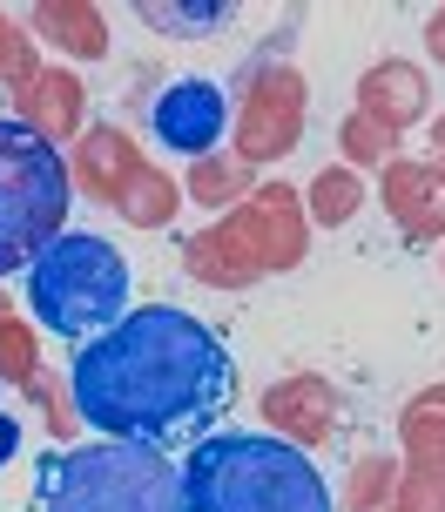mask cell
Segmentation results:
<instances>
[{"label":"cell","instance_id":"cell-6","mask_svg":"<svg viewBox=\"0 0 445 512\" xmlns=\"http://www.w3.org/2000/svg\"><path fill=\"white\" fill-rule=\"evenodd\" d=\"M230 128V95L203 75L169 81L156 102H149V142L169 155H210Z\"/></svg>","mask_w":445,"mask_h":512},{"label":"cell","instance_id":"cell-7","mask_svg":"<svg viewBox=\"0 0 445 512\" xmlns=\"http://www.w3.org/2000/svg\"><path fill=\"white\" fill-rule=\"evenodd\" d=\"M135 14L156 27V34H169V41H203V34L236 21L230 0H142Z\"/></svg>","mask_w":445,"mask_h":512},{"label":"cell","instance_id":"cell-1","mask_svg":"<svg viewBox=\"0 0 445 512\" xmlns=\"http://www.w3.org/2000/svg\"><path fill=\"white\" fill-rule=\"evenodd\" d=\"M68 398L95 438L169 452L189 438H210V425L236 398V364L203 317L176 304H142L75 351Z\"/></svg>","mask_w":445,"mask_h":512},{"label":"cell","instance_id":"cell-3","mask_svg":"<svg viewBox=\"0 0 445 512\" xmlns=\"http://www.w3.org/2000/svg\"><path fill=\"white\" fill-rule=\"evenodd\" d=\"M27 512H189L183 459H169L162 445L95 438L34 465Z\"/></svg>","mask_w":445,"mask_h":512},{"label":"cell","instance_id":"cell-4","mask_svg":"<svg viewBox=\"0 0 445 512\" xmlns=\"http://www.w3.org/2000/svg\"><path fill=\"white\" fill-rule=\"evenodd\" d=\"M27 317L41 331L68 337V344H95L102 331H115L129 317V256L95 230H61L48 250L27 263Z\"/></svg>","mask_w":445,"mask_h":512},{"label":"cell","instance_id":"cell-2","mask_svg":"<svg viewBox=\"0 0 445 512\" xmlns=\"http://www.w3.org/2000/svg\"><path fill=\"white\" fill-rule=\"evenodd\" d=\"M189 512H331V486L277 432H210L183 459Z\"/></svg>","mask_w":445,"mask_h":512},{"label":"cell","instance_id":"cell-8","mask_svg":"<svg viewBox=\"0 0 445 512\" xmlns=\"http://www.w3.org/2000/svg\"><path fill=\"white\" fill-rule=\"evenodd\" d=\"M14 445H21V425H14V418H0V465L14 459Z\"/></svg>","mask_w":445,"mask_h":512},{"label":"cell","instance_id":"cell-5","mask_svg":"<svg viewBox=\"0 0 445 512\" xmlns=\"http://www.w3.org/2000/svg\"><path fill=\"white\" fill-rule=\"evenodd\" d=\"M68 162L21 115H0V277H27V263L68 230Z\"/></svg>","mask_w":445,"mask_h":512}]
</instances>
